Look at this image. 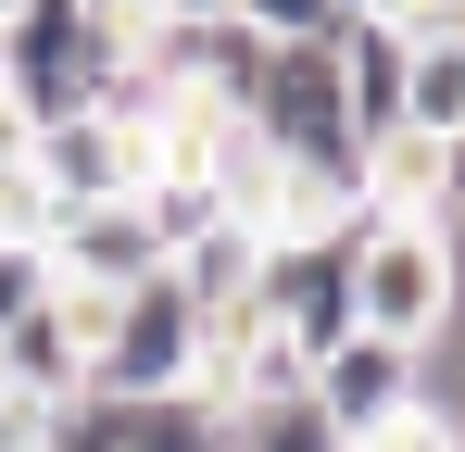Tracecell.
Segmentation results:
<instances>
[{"label": "cell", "instance_id": "cell-1", "mask_svg": "<svg viewBox=\"0 0 465 452\" xmlns=\"http://www.w3.org/2000/svg\"><path fill=\"white\" fill-rule=\"evenodd\" d=\"M465 314V264H453V226L440 214H352V327L390 339V352H428L453 339Z\"/></svg>", "mask_w": 465, "mask_h": 452}, {"label": "cell", "instance_id": "cell-2", "mask_svg": "<svg viewBox=\"0 0 465 452\" xmlns=\"http://www.w3.org/2000/svg\"><path fill=\"white\" fill-rule=\"evenodd\" d=\"M126 51V25L101 13V0H25L13 25H0V113L13 126H64L88 113V75Z\"/></svg>", "mask_w": 465, "mask_h": 452}, {"label": "cell", "instance_id": "cell-3", "mask_svg": "<svg viewBox=\"0 0 465 452\" xmlns=\"http://www.w3.org/2000/svg\"><path fill=\"white\" fill-rule=\"evenodd\" d=\"M88 389L101 402H176V389H202V314L176 301V277H139V290L101 301Z\"/></svg>", "mask_w": 465, "mask_h": 452}, {"label": "cell", "instance_id": "cell-4", "mask_svg": "<svg viewBox=\"0 0 465 452\" xmlns=\"http://www.w3.org/2000/svg\"><path fill=\"white\" fill-rule=\"evenodd\" d=\"M352 214H365V201H352ZM352 214L314 226V239H264V277H252V314H264L302 365L352 339Z\"/></svg>", "mask_w": 465, "mask_h": 452}, {"label": "cell", "instance_id": "cell-5", "mask_svg": "<svg viewBox=\"0 0 465 452\" xmlns=\"http://www.w3.org/2000/svg\"><path fill=\"white\" fill-rule=\"evenodd\" d=\"M302 389H314V415L340 427V452H365V440H390L415 402H428V352H390V339H340V352H314L302 365Z\"/></svg>", "mask_w": 465, "mask_h": 452}, {"label": "cell", "instance_id": "cell-6", "mask_svg": "<svg viewBox=\"0 0 465 452\" xmlns=\"http://www.w3.org/2000/svg\"><path fill=\"white\" fill-rule=\"evenodd\" d=\"M25 176H38V201H51V214L139 201V176H152V139L101 126V113H64V126H25Z\"/></svg>", "mask_w": 465, "mask_h": 452}, {"label": "cell", "instance_id": "cell-7", "mask_svg": "<svg viewBox=\"0 0 465 452\" xmlns=\"http://www.w3.org/2000/svg\"><path fill=\"white\" fill-rule=\"evenodd\" d=\"M51 277L64 290H139V277H163V239L139 201H88V214H51Z\"/></svg>", "mask_w": 465, "mask_h": 452}, {"label": "cell", "instance_id": "cell-8", "mask_svg": "<svg viewBox=\"0 0 465 452\" xmlns=\"http://www.w3.org/2000/svg\"><path fill=\"white\" fill-rule=\"evenodd\" d=\"M163 277H176V301H189V314H202V339H214V327H239V314H252V277H264V239H252V226H202V239H189V251H176V264H163Z\"/></svg>", "mask_w": 465, "mask_h": 452}, {"label": "cell", "instance_id": "cell-9", "mask_svg": "<svg viewBox=\"0 0 465 452\" xmlns=\"http://www.w3.org/2000/svg\"><path fill=\"white\" fill-rule=\"evenodd\" d=\"M340 113H352L365 151L402 139V25H390V13H352V25H340Z\"/></svg>", "mask_w": 465, "mask_h": 452}, {"label": "cell", "instance_id": "cell-10", "mask_svg": "<svg viewBox=\"0 0 465 452\" xmlns=\"http://www.w3.org/2000/svg\"><path fill=\"white\" fill-rule=\"evenodd\" d=\"M402 126L415 139H465V51H428V38H402Z\"/></svg>", "mask_w": 465, "mask_h": 452}, {"label": "cell", "instance_id": "cell-11", "mask_svg": "<svg viewBox=\"0 0 465 452\" xmlns=\"http://www.w3.org/2000/svg\"><path fill=\"white\" fill-rule=\"evenodd\" d=\"M227 452H340V427L314 415V389H264V402H227Z\"/></svg>", "mask_w": 465, "mask_h": 452}, {"label": "cell", "instance_id": "cell-12", "mask_svg": "<svg viewBox=\"0 0 465 452\" xmlns=\"http://www.w3.org/2000/svg\"><path fill=\"white\" fill-rule=\"evenodd\" d=\"M126 452H227V402H202V389L126 402Z\"/></svg>", "mask_w": 465, "mask_h": 452}, {"label": "cell", "instance_id": "cell-13", "mask_svg": "<svg viewBox=\"0 0 465 452\" xmlns=\"http://www.w3.org/2000/svg\"><path fill=\"white\" fill-rule=\"evenodd\" d=\"M227 25H252L264 51H302V38H340V0H227Z\"/></svg>", "mask_w": 465, "mask_h": 452}, {"label": "cell", "instance_id": "cell-14", "mask_svg": "<svg viewBox=\"0 0 465 452\" xmlns=\"http://www.w3.org/2000/svg\"><path fill=\"white\" fill-rule=\"evenodd\" d=\"M25 301H51V251H38V239H0V327H13Z\"/></svg>", "mask_w": 465, "mask_h": 452}, {"label": "cell", "instance_id": "cell-15", "mask_svg": "<svg viewBox=\"0 0 465 452\" xmlns=\"http://www.w3.org/2000/svg\"><path fill=\"white\" fill-rule=\"evenodd\" d=\"M390 25L428 38V51H465V0H390Z\"/></svg>", "mask_w": 465, "mask_h": 452}, {"label": "cell", "instance_id": "cell-16", "mask_svg": "<svg viewBox=\"0 0 465 452\" xmlns=\"http://www.w3.org/2000/svg\"><path fill=\"white\" fill-rule=\"evenodd\" d=\"M0 452H38V402H13V389H0Z\"/></svg>", "mask_w": 465, "mask_h": 452}, {"label": "cell", "instance_id": "cell-17", "mask_svg": "<svg viewBox=\"0 0 465 452\" xmlns=\"http://www.w3.org/2000/svg\"><path fill=\"white\" fill-rule=\"evenodd\" d=\"M352 13H390V0H340V25H352Z\"/></svg>", "mask_w": 465, "mask_h": 452}, {"label": "cell", "instance_id": "cell-18", "mask_svg": "<svg viewBox=\"0 0 465 452\" xmlns=\"http://www.w3.org/2000/svg\"><path fill=\"white\" fill-rule=\"evenodd\" d=\"M13 13H25V0H0V25H13Z\"/></svg>", "mask_w": 465, "mask_h": 452}]
</instances>
